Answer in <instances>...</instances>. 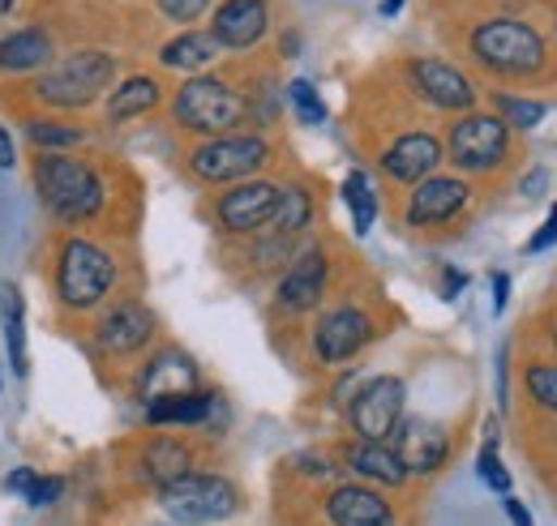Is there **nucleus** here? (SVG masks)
Listing matches in <instances>:
<instances>
[{"mask_svg": "<svg viewBox=\"0 0 557 526\" xmlns=\"http://www.w3.org/2000/svg\"><path fill=\"white\" fill-rule=\"evenodd\" d=\"M35 189H39L44 205L65 223H86L103 210V180L95 176L90 163L70 159V154H39Z\"/></svg>", "mask_w": 557, "mask_h": 526, "instance_id": "obj_1", "label": "nucleus"}, {"mask_svg": "<svg viewBox=\"0 0 557 526\" xmlns=\"http://www.w3.org/2000/svg\"><path fill=\"white\" fill-rule=\"evenodd\" d=\"M159 505L176 526L227 523L240 510V492L223 475H185L159 492Z\"/></svg>", "mask_w": 557, "mask_h": 526, "instance_id": "obj_2", "label": "nucleus"}, {"mask_svg": "<svg viewBox=\"0 0 557 526\" xmlns=\"http://www.w3.org/2000/svg\"><path fill=\"white\" fill-rule=\"evenodd\" d=\"M172 116H176L181 129L223 137V133H232L245 121V99L219 77H194V82H185L176 90Z\"/></svg>", "mask_w": 557, "mask_h": 526, "instance_id": "obj_3", "label": "nucleus"}, {"mask_svg": "<svg viewBox=\"0 0 557 526\" xmlns=\"http://www.w3.org/2000/svg\"><path fill=\"white\" fill-rule=\"evenodd\" d=\"M472 52H476L481 65H488L493 73H510V77L545 68V39L532 26L506 22V17L472 30Z\"/></svg>", "mask_w": 557, "mask_h": 526, "instance_id": "obj_4", "label": "nucleus"}, {"mask_svg": "<svg viewBox=\"0 0 557 526\" xmlns=\"http://www.w3.org/2000/svg\"><path fill=\"white\" fill-rule=\"evenodd\" d=\"M116 283V265L112 258L90 245V240H70L61 249V262H57V296L61 304L82 313V309H95Z\"/></svg>", "mask_w": 557, "mask_h": 526, "instance_id": "obj_5", "label": "nucleus"}, {"mask_svg": "<svg viewBox=\"0 0 557 526\" xmlns=\"http://www.w3.org/2000/svg\"><path fill=\"white\" fill-rule=\"evenodd\" d=\"M271 159V146L253 133H223V137H210L202 141L194 154H189V167L198 180L207 185H227V180H245L253 176L262 163Z\"/></svg>", "mask_w": 557, "mask_h": 526, "instance_id": "obj_6", "label": "nucleus"}, {"mask_svg": "<svg viewBox=\"0 0 557 526\" xmlns=\"http://www.w3.org/2000/svg\"><path fill=\"white\" fill-rule=\"evenodd\" d=\"M112 73H116L112 57H103V52H77L65 65L44 73L39 86H35V95L44 103H57V108H86V103L99 99V90L112 82Z\"/></svg>", "mask_w": 557, "mask_h": 526, "instance_id": "obj_7", "label": "nucleus"}, {"mask_svg": "<svg viewBox=\"0 0 557 526\" xmlns=\"http://www.w3.org/2000/svg\"><path fill=\"white\" fill-rule=\"evenodd\" d=\"M510 150V125L502 116H463L455 129H450V141H446V154L463 167V172H488L506 159Z\"/></svg>", "mask_w": 557, "mask_h": 526, "instance_id": "obj_8", "label": "nucleus"}, {"mask_svg": "<svg viewBox=\"0 0 557 526\" xmlns=\"http://www.w3.org/2000/svg\"><path fill=\"white\" fill-rule=\"evenodd\" d=\"M404 381L399 377H373L356 402H351L348 419L351 428H356V437L360 441H386V437H395V428H399V419H404Z\"/></svg>", "mask_w": 557, "mask_h": 526, "instance_id": "obj_9", "label": "nucleus"}, {"mask_svg": "<svg viewBox=\"0 0 557 526\" xmlns=\"http://www.w3.org/2000/svg\"><path fill=\"white\" fill-rule=\"evenodd\" d=\"M278 193L271 180H249V185H236V189H227L219 205H214V214H219V223L227 227V231H236V236H249V231H262L271 218H275V205H278Z\"/></svg>", "mask_w": 557, "mask_h": 526, "instance_id": "obj_10", "label": "nucleus"}, {"mask_svg": "<svg viewBox=\"0 0 557 526\" xmlns=\"http://www.w3.org/2000/svg\"><path fill=\"white\" fill-rule=\"evenodd\" d=\"M395 454L404 459L408 475H433L450 459V437L442 424L412 415V419H399V428H395Z\"/></svg>", "mask_w": 557, "mask_h": 526, "instance_id": "obj_11", "label": "nucleus"}, {"mask_svg": "<svg viewBox=\"0 0 557 526\" xmlns=\"http://www.w3.org/2000/svg\"><path fill=\"white\" fill-rule=\"evenodd\" d=\"M369 334H373L369 317L360 309L344 304V309H335V313H326L318 322V329H313V351H318L322 364H348L351 355L369 342Z\"/></svg>", "mask_w": 557, "mask_h": 526, "instance_id": "obj_12", "label": "nucleus"}, {"mask_svg": "<svg viewBox=\"0 0 557 526\" xmlns=\"http://www.w3.org/2000/svg\"><path fill=\"white\" fill-rule=\"evenodd\" d=\"M408 73H412V86L442 112H468L476 103L472 82L446 61H412Z\"/></svg>", "mask_w": 557, "mask_h": 526, "instance_id": "obj_13", "label": "nucleus"}, {"mask_svg": "<svg viewBox=\"0 0 557 526\" xmlns=\"http://www.w3.org/2000/svg\"><path fill=\"white\" fill-rule=\"evenodd\" d=\"M442 141L429 133H404L399 141H391V150H382V172L399 185H420L433 176V167L442 163Z\"/></svg>", "mask_w": 557, "mask_h": 526, "instance_id": "obj_14", "label": "nucleus"}, {"mask_svg": "<svg viewBox=\"0 0 557 526\" xmlns=\"http://www.w3.org/2000/svg\"><path fill=\"white\" fill-rule=\"evenodd\" d=\"M267 22H271L267 0H223L219 13H214L210 35H214L219 48L245 52V48H253L267 35Z\"/></svg>", "mask_w": 557, "mask_h": 526, "instance_id": "obj_15", "label": "nucleus"}, {"mask_svg": "<svg viewBox=\"0 0 557 526\" xmlns=\"http://www.w3.org/2000/svg\"><path fill=\"white\" fill-rule=\"evenodd\" d=\"M202 381L198 364L185 355V351H159L138 377V390L146 402H159V398H176V394H194Z\"/></svg>", "mask_w": 557, "mask_h": 526, "instance_id": "obj_16", "label": "nucleus"}, {"mask_svg": "<svg viewBox=\"0 0 557 526\" xmlns=\"http://www.w3.org/2000/svg\"><path fill=\"white\" fill-rule=\"evenodd\" d=\"M326 523L331 526H395V510L382 492L364 484H344L326 497Z\"/></svg>", "mask_w": 557, "mask_h": 526, "instance_id": "obj_17", "label": "nucleus"}, {"mask_svg": "<svg viewBox=\"0 0 557 526\" xmlns=\"http://www.w3.org/2000/svg\"><path fill=\"white\" fill-rule=\"evenodd\" d=\"M326 253L322 249H305L296 262L287 265V274H283V283H278V304L287 309V313H309V309H318V300H322V291H326Z\"/></svg>", "mask_w": 557, "mask_h": 526, "instance_id": "obj_18", "label": "nucleus"}, {"mask_svg": "<svg viewBox=\"0 0 557 526\" xmlns=\"http://www.w3.org/2000/svg\"><path fill=\"white\" fill-rule=\"evenodd\" d=\"M463 205H468V185L459 176H429V180H420L412 201H408V223L433 227V223L455 218Z\"/></svg>", "mask_w": 557, "mask_h": 526, "instance_id": "obj_19", "label": "nucleus"}, {"mask_svg": "<svg viewBox=\"0 0 557 526\" xmlns=\"http://www.w3.org/2000/svg\"><path fill=\"white\" fill-rule=\"evenodd\" d=\"M150 334H154V313L138 300H125L99 322V347L112 355H134L150 342Z\"/></svg>", "mask_w": 557, "mask_h": 526, "instance_id": "obj_20", "label": "nucleus"}, {"mask_svg": "<svg viewBox=\"0 0 557 526\" xmlns=\"http://www.w3.org/2000/svg\"><path fill=\"white\" fill-rule=\"evenodd\" d=\"M141 471L154 488H168L185 475H194V450L176 437H154L146 450H141Z\"/></svg>", "mask_w": 557, "mask_h": 526, "instance_id": "obj_21", "label": "nucleus"}, {"mask_svg": "<svg viewBox=\"0 0 557 526\" xmlns=\"http://www.w3.org/2000/svg\"><path fill=\"white\" fill-rule=\"evenodd\" d=\"M348 466L356 475H364L373 484H386V488L408 484V466L395 454V446H386V441H356L348 450Z\"/></svg>", "mask_w": 557, "mask_h": 526, "instance_id": "obj_22", "label": "nucleus"}, {"mask_svg": "<svg viewBox=\"0 0 557 526\" xmlns=\"http://www.w3.org/2000/svg\"><path fill=\"white\" fill-rule=\"evenodd\" d=\"M214 411H219V398L210 394V390H194V394H176V398L146 402V419H150L154 428H172V424L198 428V424H207Z\"/></svg>", "mask_w": 557, "mask_h": 526, "instance_id": "obj_23", "label": "nucleus"}, {"mask_svg": "<svg viewBox=\"0 0 557 526\" xmlns=\"http://www.w3.org/2000/svg\"><path fill=\"white\" fill-rule=\"evenodd\" d=\"M0 322H4V347H9V364L17 377L30 373L26 360V300L17 283H0Z\"/></svg>", "mask_w": 557, "mask_h": 526, "instance_id": "obj_24", "label": "nucleus"}, {"mask_svg": "<svg viewBox=\"0 0 557 526\" xmlns=\"http://www.w3.org/2000/svg\"><path fill=\"white\" fill-rule=\"evenodd\" d=\"M48 57H52V39H48V30H39V26H26V30H13V35L0 39V68H4V73L39 68V65H48Z\"/></svg>", "mask_w": 557, "mask_h": 526, "instance_id": "obj_25", "label": "nucleus"}, {"mask_svg": "<svg viewBox=\"0 0 557 526\" xmlns=\"http://www.w3.org/2000/svg\"><path fill=\"white\" fill-rule=\"evenodd\" d=\"M219 57V43L214 35H202V30H189V35H176L172 43H163L159 61L168 68H202Z\"/></svg>", "mask_w": 557, "mask_h": 526, "instance_id": "obj_26", "label": "nucleus"}, {"mask_svg": "<svg viewBox=\"0 0 557 526\" xmlns=\"http://www.w3.org/2000/svg\"><path fill=\"white\" fill-rule=\"evenodd\" d=\"M159 103V86L150 77H129L116 86V95L108 99V121H134L141 112H150Z\"/></svg>", "mask_w": 557, "mask_h": 526, "instance_id": "obj_27", "label": "nucleus"}, {"mask_svg": "<svg viewBox=\"0 0 557 526\" xmlns=\"http://www.w3.org/2000/svg\"><path fill=\"white\" fill-rule=\"evenodd\" d=\"M309 218H313V198H309L300 185H292V189L278 193L275 218H271V227H275L278 236H296V231H305Z\"/></svg>", "mask_w": 557, "mask_h": 526, "instance_id": "obj_28", "label": "nucleus"}, {"mask_svg": "<svg viewBox=\"0 0 557 526\" xmlns=\"http://www.w3.org/2000/svg\"><path fill=\"white\" fill-rule=\"evenodd\" d=\"M344 201H348V210H351L356 236H369V227H373V218H377V193H373V185H369L364 172H351L348 180H344Z\"/></svg>", "mask_w": 557, "mask_h": 526, "instance_id": "obj_29", "label": "nucleus"}, {"mask_svg": "<svg viewBox=\"0 0 557 526\" xmlns=\"http://www.w3.org/2000/svg\"><path fill=\"white\" fill-rule=\"evenodd\" d=\"M497 116L510 125V129H536L545 121V103L536 99H519V95H497Z\"/></svg>", "mask_w": 557, "mask_h": 526, "instance_id": "obj_30", "label": "nucleus"}, {"mask_svg": "<svg viewBox=\"0 0 557 526\" xmlns=\"http://www.w3.org/2000/svg\"><path fill=\"white\" fill-rule=\"evenodd\" d=\"M476 475L485 479L488 492H497L502 501L515 492V479H510V471H506V462L497 459V446H493V437H488L485 446H481V454H476Z\"/></svg>", "mask_w": 557, "mask_h": 526, "instance_id": "obj_31", "label": "nucleus"}, {"mask_svg": "<svg viewBox=\"0 0 557 526\" xmlns=\"http://www.w3.org/2000/svg\"><path fill=\"white\" fill-rule=\"evenodd\" d=\"M287 103L296 108V116H300L305 125H322V121H326V103H322V95L313 90V82H309V77L287 82Z\"/></svg>", "mask_w": 557, "mask_h": 526, "instance_id": "obj_32", "label": "nucleus"}, {"mask_svg": "<svg viewBox=\"0 0 557 526\" xmlns=\"http://www.w3.org/2000/svg\"><path fill=\"white\" fill-rule=\"evenodd\" d=\"M26 137L39 146V150H70L82 141V129H70V125H44V121H35Z\"/></svg>", "mask_w": 557, "mask_h": 526, "instance_id": "obj_33", "label": "nucleus"}, {"mask_svg": "<svg viewBox=\"0 0 557 526\" xmlns=\"http://www.w3.org/2000/svg\"><path fill=\"white\" fill-rule=\"evenodd\" d=\"M528 390H532V398H536L541 406L557 411V368L554 364H532V368H528Z\"/></svg>", "mask_w": 557, "mask_h": 526, "instance_id": "obj_34", "label": "nucleus"}, {"mask_svg": "<svg viewBox=\"0 0 557 526\" xmlns=\"http://www.w3.org/2000/svg\"><path fill=\"white\" fill-rule=\"evenodd\" d=\"M210 0H159V9L172 17V22H198L207 13Z\"/></svg>", "mask_w": 557, "mask_h": 526, "instance_id": "obj_35", "label": "nucleus"}, {"mask_svg": "<svg viewBox=\"0 0 557 526\" xmlns=\"http://www.w3.org/2000/svg\"><path fill=\"white\" fill-rule=\"evenodd\" d=\"M61 492H65V479H61V475H39V484H35V492H30L26 501L39 510V505H52V501H61Z\"/></svg>", "mask_w": 557, "mask_h": 526, "instance_id": "obj_36", "label": "nucleus"}, {"mask_svg": "<svg viewBox=\"0 0 557 526\" xmlns=\"http://www.w3.org/2000/svg\"><path fill=\"white\" fill-rule=\"evenodd\" d=\"M554 245H557V205H554V210H549V218H545V227H536V236L528 240V249H523V253H528V258H536V253H549Z\"/></svg>", "mask_w": 557, "mask_h": 526, "instance_id": "obj_37", "label": "nucleus"}, {"mask_svg": "<svg viewBox=\"0 0 557 526\" xmlns=\"http://www.w3.org/2000/svg\"><path fill=\"white\" fill-rule=\"evenodd\" d=\"M35 484H39V475H35L30 466L9 471V479H4V488H9V492H17V497H30V492H35Z\"/></svg>", "mask_w": 557, "mask_h": 526, "instance_id": "obj_38", "label": "nucleus"}, {"mask_svg": "<svg viewBox=\"0 0 557 526\" xmlns=\"http://www.w3.org/2000/svg\"><path fill=\"white\" fill-rule=\"evenodd\" d=\"M506 300H510V274L497 270V274H493V313H497V317L506 313Z\"/></svg>", "mask_w": 557, "mask_h": 526, "instance_id": "obj_39", "label": "nucleus"}, {"mask_svg": "<svg viewBox=\"0 0 557 526\" xmlns=\"http://www.w3.org/2000/svg\"><path fill=\"white\" fill-rule=\"evenodd\" d=\"M463 287H468V274H463V270H446V278H442V300H455Z\"/></svg>", "mask_w": 557, "mask_h": 526, "instance_id": "obj_40", "label": "nucleus"}, {"mask_svg": "<svg viewBox=\"0 0 557 526\" xmlns=\"http://www.w3.org/2000/svg\"><path fill=\"white\" fill-rule=\"evenodd\" d=\"M502 505H506V518H510V523H515V526H532V514H528V505H523V501H515V497H506Z\"/></svg>", "mask_w": 557, "mask_h": 526, "instance_id": "obj_41", "label": "nucleus"}, {"mask_svg": "<svg viewBox=\"0 0 557 526\" xmlns=\"http://www.w3.org/2000/svg\"><path fill=\"white\" fill-rule=\"evenodd\" d=\"M545 185H549V172L541 167V172H532V176L523 180V193H528V198H536V193H545Z\"/></svg>", "mask_w": 557, "mask_h": 526, "instance_id": "obj_42", "label": "nucleus"}, {"mask_svg": "<svg viewBox=\"0 0 557 526\" xmlns=\"http://www.w3.org/2000/svg\"><path fill=\"white\" fill-rule=\"evenodd\" d=\"M17 163V150H13V137L4 133V125H0V167H13Z\"/></svg>", "mask_w": 557, "mask_h": 526, "instance_id": "obj_43", "label": "nucleus"}, {"mask_svg": "<svg viewBox=\"0 0 557 526\" xmlns=\"http://www.w3.org/2000/svg\"><path fill=\"white\" fill-rule=\"evenodd\" d=\"M497 386H502V390H497V402L506 406V347L497 351Z\"/></svg>", "mask_w": 557, "mask_h": 526, "instance_id": "obj_44", "label": "nucleus"}, {"mask_svg": "<svg viewBox=\"0 0 557 526\" xmlns=\"http://www.w3.org/2000/svg\"><path fill=\"white\" fill-rule=\"evenodd\" d=\"M404 4H408V0H382V13H386V17H391V13H399V9H404Z\"/></svg>", "mask_w": 557, "mask_h": 526, "instance_id": "obj_45", "label": "nucleus"}, {"mask_svg": "<svg viewBox=\"0 0 557 526\" xmlns=\"http://www.w3.org/2000/svg\"><path fill=\"white\" fill-rule=\"evenodd\" d=\"M9 9H13V0H0V17H4V13H9Z\"/></svg>", "mask_w": 557, "mask_h": 526, "instance_id": "obj_46", "label": "nucleus"}, {"mask_svg": "<svg viewBox=\"0 0 557 526\" xmlns=\"http://www.w3.org/2000/svg\"><path fill=\"white\" fill-rule=\"evenodd\" d=\"M554 347H557V326H554Z\"/></svg>", "mask_w": 557, "mask_h": 526, "instance_id": "obj_47", "label": "nucleus"}, {"mask_svg": "<svg viewBox=\"0 0 557 526\" xmlns=\"http://www.w3.org/2000/svg\"><path fill=\"white\" fill-rule=\"evenodd\" d=\"M172 526H176V523H172Z\"/></svg>", "mask_w": 557, "mask_h": 526, "instance_id": "obj_48", "label": "nucleus"}]
</instances>
